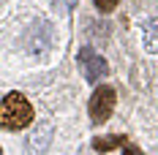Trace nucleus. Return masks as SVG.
<instances>
[{
	"label": "nucleus",
	"instance_id": "3",
	"mask_svg": "<svg viewBox=\"0 0 158 155\" xmlns=\"http://www.w3.org/2000/svg\"><path fill=\"white\" fill-rule=\"evenodd\" d=\"M79 65H82V71H85V76L95 82V79H101L106 71H109V65L106 60L95 52V49H79Z\"/></svg>",
	"mask_w": 158,
	"mask_h": 155
},
{
	"label": "nucleus",
	"instance_id": "4",
	"mask_svg": "<svg viewBox=\"0 0 158 155\" xmlns=\"http://www.w3.org/2000/svg\"><path fill=\"white\" fill-rule=\"evenodd\" d=\"M123 144H128L126 136H101V139L93 141V147L98 150V153H109V150H114V147H123Z\"/></svg>",
	"mask_w": 158,
	"mask_h": 155
},
{
	"label": "nucleus",
	"instance_id": "6",
	"mask_svg": "<svg viewBox=\"0 0 158 155\" xmlns=\"http://www.w3.org/2000/svg\"><path fill=\"white\" fill-rule=\"evenodd\" d=\"M123 155H142V153H139L134 144H123Z\"/></svg>",
	"mask_w": 158,
	"mask_h": 155
},
{
	"label": "nucleus",
	"instance_id": "7",
	"mask_svg": "<svg viewBox=\"0 0 158 155\" xmlns=\"http://www.w3.org/2000/svg\"><path fill=\"white\" fill-rule=\"evenodd\" d=\"M77 3H79V0H63V6H65V8H71V6H77Z\"/></svg>",
	"mask_w": 158,
	"mask_h": 155
},
{
	"label": "nucleus",
	"instance_id": "2",
	"mask_svg": "<svg viewBox=\"0 0 158 155\" xmlns=\"http://www.w3.org/2000/svg\"><path fill=\"white\" fill-rule=\"evenodd\" d=\"M114 109V90L112 87H98L90 98V120L93 123H104Z\"/></svg>",
	"mask_w": 158,
	"mask_h": 155
},
{
	"label": "nucleus",
	"instance_id": "1",
	"mask_svg": "<svg viewBox=\"0 0 158 155\" xmlns=\"http://www.w3.org/2000/svg\"><path fill=\"white\" fill-rule=\"evenodd\" d=\"M30 123H33V106L27 104V98L22 93L6 95L3 104H0V125L11 128V131H19V128H25Z\"/></svg>",
	"mask_w": 158,
	"mask_h": 155
},
{
	"label": "nucleus",
	"instance_id": "5",
	"mask_svg": "<svg viewBox=\"0 0 158 155\" xmlns=\"http://www.w3.org/2000/svg\"><path fill=\"white\" fill-rule=\"evenodd\" d=\"M95 6H98V11H104V14H109L112 8L117 6V0H95Z\"/></svg>",
	"mask_w": 158,
	"mask_h": 155
}]
</instances>
